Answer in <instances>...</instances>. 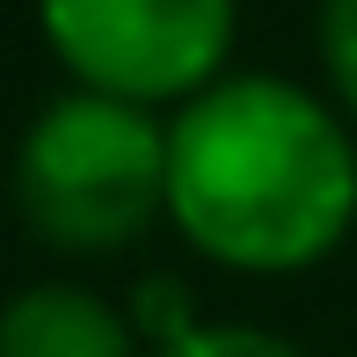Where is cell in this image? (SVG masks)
Masks as SVG:
<instances>
[{"instance_id":"cell-1","label":"cell","mask_w":357,"mask_h":357,"mask_svg":"<svg viewBox=\"0 0 357 357\" xmlns=\"http://www.w3.org/2000/svg\"><path fill=\"white\" fill-rule=\"evenodd\" d=\"M168 226L241 278H291L357 226V146L321 95L226 73L168 124Z\"/></svg>"},{"instance_id":"cell-3","label":"cell","mask_w":357,"mask_h":357,"mask_svg":"<svg viewBox=\"0 0 357 357\" xmlns=\"http://www.w3.org/2000/svg\"><path fill=\"white\" fill-rule=\"evenodd\" d=\"M234 0H37V29L73 88L160 109L226 80Z\"/></svg>"},{"instance_id":"cell-2","label":"cell","mask_w":357,"mask_h":357,"mask_svg":"<svg viewBox=\"0 0 357 357\" xmlns=\"http://www.w3.org/2000/svg\"><path fill=\"white\" fill-rule=\"evenodd\" d=\"M15 204L59 255H124L168 219V124L95 88L59 95L15 146Z\"/></svg>"},{"instance_id":"cell-5","label":"cell","mask_w":357,"mask_h":357,"mask_svg":"<svg viewBox=\"0 0 357 357\" xmlns=\"http://www.w3.org/2000/svg\"><path fill=\"white\" fill-rule=\"evenodd\" d=\"M146 357H299V343L248 321H197V328L168 335V343H146Z\"/></svg>"},{"instance_id":"cell-4","label":"cell","mask_w":357,"mask_h":357,"mask_svg":"<svg viewBox=\"0 0 357 357\" xmlns=\"http://www.w3.org/2000/svg\"><path fill=\"white\" fill-rule=\"evenodd\" d=\"M0 357H146V343L88 284H22L0 306Z\"/></svg>"},{"instance_id":"cell-6","label":"cell","mask_w":357,"mask_h":357,"mask_svg":"<svg viewBox=\"0 0 357 357\" xmlns=\"http://www.w3.org/2000/svg\"><path fill=\"white\" fill-rule=\"evenodd\" d=\"M314 44H321V73L335 88V109L357 124V0H321Z\"/></svg>"}]
</instances>
